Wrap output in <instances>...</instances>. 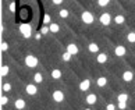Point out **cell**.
<instances>
[{"label":"cell","instance_id":"1","mask_svg":"<svg viewBox=\"0 0 135 110\" xmlns=\"http://www.w3.org/2000/svg\"><path fill=\"white\" fill-rule=\"evenodd\" d=\"M20 32H21V35L24 38H31L32 35V27L29 25V24H21L20 25Z\"/></svg>","mask_w":135,"mask_h":110},{"label":"cell","instance_id":"2","mask_svg":"<svg viewBox=\"0 0 135 110\" xmlns=\"http://www.w3.org/2000/svg\"><path fill=\"white\" fill-rule=\"evenodd\" d=\"M38 59L33 56V54H28V56L25 57V66H28L29 68H33L38 66Z\"/></svg>","mask_w":135,"mask_h":110},{"label":"cell","instance_id":"3","mask_svg":"<svg viewBox=\"0 0 135 110\" xmlns=\"http://www.w3.org/2000/svg\"><path fill=\"white\" fill-rule=\"evenodd\" d=\"M81 18H82V21H84L85 24H92L93 20H95L93 14H92L91 11H84L82 16H81Z\"/></svg>","mask_w":135,"mask_h":110},{"label":"cell","instance_id":"4","mask_svg":"<svg viewBox=\"0 0 135 110\" xmlns=\"http://www.w3.org/2000/svg\"><path fill=\"white\" fill-rule=\"evenodd\" d=\"M100 22H102V25H109L110 22H112V16H110L109 13H104V14H102L100 16Z\"/></svg>","mask_w":135,"mask_h":110},{"label":"cell","instance_id":"5","mask_svg":"<svg viewBox=\"0 0 135 110\" xmlns=\"http://www.w3.org/2000/svg\"><path fill=\"white\" fill-rule=\"evenodd\" d=\"M79 52V49L75 43H68L67 45V53H70L71 56H74V54H77Z\"/></svg>","mask_w":135,"mask_h":110},{"label":"cell","instance_id":"6","mask_svg":"<svg viewBox=\"0 0 135 110\" xmlns=\"http://www.w3.org/2000/svg\"><path fill=\"white\" fill-rule=\"evenodd\" d=\"M53 101L57 102V103L63 102V101H64V93H63L61 91H54V92H53Z\"/></svg>","mask_w":135,"mask_h":110},{"label":"cell","instance_id":"7","mask_svg":"<svg viewBox=\"0 0 135 110\" xmlns=\"http://www.w3.org/2000/svg\"><path fill=\"white\" fill-rule=\"evenodd\" d=\"M25 91H27L28 95H36L38 88H36V85H35V84H28L27 88H25Z\"/></svg>","mask_w":135,"mask_h":110},{"label":"cell","instance_id":"8","mask_svg":"<svg viewBox=\"0 0 135 110\" xmlns=\"http://www.w3.org/2000/svg\"><path fill=\"white\" fill-rule=\"evenodd\" d=\"M14 106H16L17 110H22V109H25L27 103H25V101H24V99H17L16 103H14Z\"/></svg>","mask_w":135,"mask_h":110},{"label":"cell","instance_id":"9","mask_svg":"<svg viewBox=\"0 0 135 110\" xmlns=\"http://www.w3.org/2000/svg\"><path fill=\"white\" fill-rule=\"evenodd\" d=\"M79 88H81V91H88V89L91 88V79H84V81L79 84Z\"/></svg>","mask_w":135,"mask_h":110},{"label":"cell","instance_id":"10","mask_svg":"<svg viewBox=\"0 0 135 110\" xmlns=\"http://www.w3.org/2000/svg\"><path fill=\"white\" fill-rule=\"evenodd\" d=\"M126 47L124 46H117L116 49H114V54H116V56H118V57H121V56H124V54H126Z\"/></svg>","mask_w":135,"mask_h":110},{"label":"cell","instance_id":"11","mask_svg":"<svg viewBox=\"0 0 135 110\" xmlns=\"http://www.w3.org/2000/svg\"><path fill=\"white\" fill-rule=\"evenodd\" d=\"M96 101H98V96L95 93H91V95H88V96H86V103L88 104H95Z\"/></svg>","mask_w":135,"mask_h":110},{"label":"cell","instance_id":"12","mask_svg":"<svg viewBox=\"0 0 135 110\" xmlns=\"http://www.w3.org/2000/svg\"><path fill=\"white\" fill-rule=\"evenodd\" d=\"M96 84H98V87H99V88L106 87V84H107V78H106V77H99V78H98V81H96Z\"/></svg>","mask_w":135,"mask_h":110},{"label":"cell","instance_id":"13","mask_svg":"<svg viewBox=\"0 0 135 110\" xmlns=\"http://www.w3.org/2000/svg\"><path fill=\"white\" fill-rule=\"evenodd\" d=\"M132 78H134V74L131 73V71H126L123 74V79L126 82H129V81H132Z\"/></svg>","mask_w":135,"mask_h":110},{"label":"cell","instance_id":"14","mask_svg":"<svg viewBox=\"0 0 135 110\" xmlns=\"http://www.w3.org/2000/svg\"><path fill=\"white\" fill-rule=\"evenodd\" d=\"M96 60H98V63H100V64L106 63V61H107V54H106V53H100V54H98Z\"/></svg>","mask_w":135,"mask_h":110},{"label":"cell","instance_id":"15","mask_svg":"<svg viewBox=\"0 0 135 110\" xmlns=\"http://www.w3.org/2000/svg\"><path fill=\"white\" fill-rule=\"evenodd\" d=\"M88 49H89V52H91V53H98V52H99V46H98V43H89Z\"/></svg>","mask_w":135,"mask_h":110},{"label":"cell","instance_id":"16","mask_svg":"<svg viewBox=\"0 0 135 110\" xmlns=\"http://www.w3.org/2000/svg\"><path fill=\"white\" fill-rule=\"evenodd\" d=\"M52 78H54V79H59V78H61V71L60 70H53L52 71Z\"/></svg>","mask_w":135,"mask_h":110},{"label":"cell","instance_id":"17","mask_svg":"<svg viewBox=\"0 0 135 110\" xmlns=\"http://www.w3.org/2000/svg\"><path fill=\"white\" fill-rule=\"evenodd\" d=\"M33 81L36 82V84H41V82L43 81L42 74H41V73H36V74H35V75H33Z\"/></svg>","mask_w":135,"mask_h":110},{"label":"cell","instance_id":"18","mask_svg":"<svg viewBox=\"0 0 135 110\" xmlns=\"http://www.w3.org/2000/svg\"><path fill=\"white\" fill-rule=\"evenodd\" d=\"M117 101L118 102H127L128 101V95L127 93H120L117 96Z\"/></svg>","mask_w":135,"mask_h":110},{"label":"cell","instance_id":"19","mask_svg":"<svg viewBox=\"0 0 135 110\" xmlns=\"http://www.w3.org/2000/svg\"><path fill=\"white\" fill-rule=\"evenodd\" d=\"M49 28H50V32H54V34L60 31V27L57 25V24H50V27H49Z\"/></svg>","mask_w":135,"mask_h":110},{"label":"cell","instance_id":"20","mask_svg":"<svg viewBox=\"0 0 135 110\" xmlns=\"http://www.w3.org/2000/svg\"><path fill=\"white\" fill-rule=\"evenodd\" d=\"M127 39H128V42L135 43V32H129V34L127 35Z\"/></svg>","mask_w":135,"mask_h":110},{"label":"cell","instance_id":"21","mask_svg":"<svg viewBox=\"0 0 135 110\" xmlns=\"http://www.w3.org/2000/svg\"><path fill=\"white\" fill-rule=\"evenodd\" d=\"M114 21H116V24H123L124 22V16L120 14V16H117L116 18H114Z\"/></svg>","mask_w":135,"mask_h":110},{"label":"cell","instance_id":"22","mask_svg":"<svg viewBox=\"0 0 135 110\" xmlns=\"http://www.w3.org/2000/svg\"><path fill=\"white\" fill-rule=\"evenodd\" d=\"M8 74V67L7 66H2V77H6Z\"/></svg>","mask_w":135,"mask_h":110},{"label":"cell","instance_id":"23","mask_svg":"<svg viewBox=\"0 0 135 110\" xmlns=\"http://www.w3.org/2000/svg\"><path fill=\"white\" fill-rule=\"evenodd\" d=\"M60 17H61V18H67L68 17V10H60Z\"/></svg>","mask_w":135,"mask_h":110},{"label":"cell","instance_id":"24","mask_svg":"<svg viewBox=\"0 0 135 110\" xmlns=\"http://www.w3.org/2000/svg\"><path fill=\"white\" fill-rule=\"evenodd\" d=\"M47 32H50V28H49V27L45 25V27H42V28H41V34H42V35H46Z\"/></svg>","mask_w":135,"mask_h":110},{"label":"cell","instance_id":"25","mask_svg":"<svg viewBox=\"0 0 135 110\" xmlns=\"http://www.w3.org/2000/svg\"><path fill=\"white\" fill-rule=\"evenodd\" d=\"M118 109L120 110H126L127 109V102H118Z\"/></svg>","mask_w":135,"mask_h":110},{"label":"cell","instance_id":"26","mask_svg":"<svg viewBox=\"0 0 135 110\" xmlns=\"http://www.w3.org/2000/svg\"><path fill=\"white\" fill-rule=\"evenodd\" d=\"M98 4H99L100 7H106L107 4H109V0H99V2H98Z\"/></svg>","mask_w":135,"mask_h":110},{"label":"cell","instance_id":"27","mask_svg":"<svg viewBox=\"0 0 135 110\" xmlns=\"http://www.w3.org/2000/svg\"><path fill=\"white\" fill-rule=\"evenodd\" d=\"M63 60H64V61H70V60H71V54L66 52V53L63 54Z\"/></svg>","mask_w":135,"mask_h":110},{"label":"cell","instance_id":"28","mask_svg":"<svg viewBox=\"0 0 135 110\" xmlns=\"http://www.w3.org/2000/svg\"><path fill=\"white\" fill-rule=\"evenodd\" d=\"M10 89H11V85H10L8 82H6V84L3 85V91H6V92H8Z\"/></svg>","mask_w":135,"mask_h":110},{"label":"cell","instance_id":"29","mask_svg":"<svg viewBox=\"0 0 135 110\" xmlns=\"http://www.w3.org/2000/svg\"><path fill=\"white\" fill-rule=\"evenodd\" d=\"M106 110H116V104H113V103H109L107 106H106Z\"/></svg>","mask_w":135,"mask_h":110},{"label":"cell","instance_id":"30","mask_svg":"<svg viewBox=\"0 0 135 110\" xmlns=\"http://www.w3.org/2000/svg\"><path fill=\"white\" fill-rule=\"evenodd\" d=\"M43 22H45V24H49V22H50V16H49V14H46V16L43 17Z\"/></svg>","mask_w":135,"mask_h":110},{"label":"cell","instance_id":"31","mask_svg":"<svg viewBox=\"0 0 135 110\" xmlns=\"http://www.w3.org/2000/svg\"><path fill=\"white\" fill-rule=\"evenodd\" d=\"M7 49H8V45L6 42H2V52H6Z\"/></svg>","mask_w":135,"mask_h":110},{"label":"cell","instance_id":"32","mask_svg":"<svg viewBox=\"0 0 135 110\" xmlns=\"http://www.w3.org/2000/svg\"><path fill=\"white\" fill-rule=\"evenodd\" d=\"M8 8H10V11H11V13H14V11H16V3H14V2L10 3V7Z\"/></svg>","mask_w":135,"mask_h":110},{"label":"cell","instance_id":"33","mask_svg":"<svg viewBox=\"0 0 135 110\" xmlns=\"http://www.w3.org/2000/svg\"><path fill=\"white\" fill-rule=\"evenodd\" d=\"M7 102H8V98H7V96H2V106L7 104Z\"/></svg>","mask_w":135,"mask_h":110},{"label":"cell","instance_id":"34","mask_svg":"<svg viewBox=\"0 0 135 110\" xmlns=\"http://www.w3.org/2000/svg\"><path fill=\"white\" fill-rule=\"evenodd\" d=\"M63 2H61V0H53V4H54V6H59V4H61Z\"/></svg>","mask_w":135,"mask_h":110},{"label":"cell","instance_id":"35","mask_svg":"<svg viewBox=\"0 0 135 110\" xmlns=\"http://www.w3.org/2000/svg\"><path fill=\"white\" fill-rule=\"evenodd\" d=\"M41 36H42V34H41V32H38L36 35H35V39H36V41H39V39H41Z\"/></svg>","mask_w":135,"mask_h":110},{"label":"cell","instance_id":"36","mask_svg":"<svg viewBox=\"0 0 135 110\" xmlns=\"http://www.w3.org/2000/svg\"><path fill=\"white\" fill-rule=\"evenodd\" d=\"M85 110H91V109H85Z\"/></svg>","mask_w":135,"mask_h":110}]
</instances>
